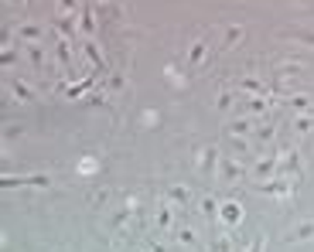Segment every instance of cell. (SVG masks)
I'll return each mask as SVG.
<instances>
[{
    "label": "cell",
    "instance_id": "6da1fadb",
    "mask_svg": "<svg viewBox=\"0 0 314 252\" xmlns=\"http://www.w3.org/2000/svg\"><path fill=\"white\" fill-rule=\"evenodd\" d=\"M222 222H226V225H229V229H232V225H239V222H242V208H239V205H236V201H226V205H222Z\"/></svg>",
    "mask_w": 314,
    "mask_h": 252
},
{
    "label": "cell",
    "instance_id": "7a4b0ae2",
    "mask_svg": "<svg viewBox=\"0 0 314 252\" xmlns=\"http://www.w3.org/2000/svg\"><path fill=\"white\" fill-rule=\"evenodd\" d=\"M222 177H226V181H242V177H246V167L226 157V160H222Z\"/></svg>",
    "mask_w": 314,
    "mask_h": 252
},
{
    "label": "cell",
    "instance_id": "3957f363",
    "mask_svg": "<svg viewBox=\"0 0 314 252\" xmlns=\"http://www.w3.org/2000/svg\"><path fill=\"white\" fill-rule=\"evenodd\" d=\"M290 239L294 242H304V239H314V222H300L294 232H290Z\"/></svg>",
    "mask_w": 314,
    "mask_h": 252
},
{
    "label": "cell",
    "instance_id": "277c9868",
    "mask_svg": "<svg viewBox=\"0 0 314 252\" xmlns=\"http://www.w3.org/2000/svg\"><path fill=\"white\" fill-rule=\"evenodd\" d=\"M229 130H232V136H246V133H253V123L250 119H236Z\"/></svg>",
    "mask_w": 314,
    "mask_h": 252
},
{
    "label": "cell",
    "instance_id": "5b68a950",
    "mask_svg": "<svg viewBox=\"0 0 314 252\" xmlns=\"http://www.w3.org/2000/svg\"><path fill=\"white\" fill-rule=\"evenodd\" d=\"M202 58H205V41H195V44H192V51H188V61H192V65H198Z\"/></svg>",
    "mask_w": 314,
    "mask_h": 252
},
{
    "label": "cell",
    "instance_id": "8992f818",
    "mask_svg": "<svg viewBox=\"0 0 314 252\" xmlns=\"http://www.w3.org/2000/svg\"><path fill=\"white\" fill-rule=\"evenodd\" d=\"M239 38H242V27H239V24H232V27L226 31V48H232V44H239Z\"/></svg>",
    "mask_w": 314,
    "mask_h": 252
},
{
    "label": "cell",
    "instance_id": "52a82bcc",
    "mask_svg": "<svg viewBox=\"0 0 314 252\" xmlns=\"http://www.w3.org/2000/svg\"><path fill=\"white\" fill-rule=\"evenodd\" d=\"M78 171H82V174H92V171H96V160H92V157H86V160L78 164Z\"/></svg>",
    "mask_w": 314,
    "mask_h": 252
},
{
    "label": "cell",
    "instance_id": "ba28073f",
    "mask_svg": "<svg viewBox=\"0 0 314 252\" xmlns=\"http://www.w3.org/2000/svg\"><path fill=\"white\" fill-rule=\"evenodd\" d=\"M171 198H174V201H188L192 194H188V188H171Z\"/></svg>",
    "mask_w": 314,
    "mask_h": 252
},
{
    "label": "cell",
    "instance_id": "9c48e42d",
    "mask_svg": "<svg viewBox=\"0 0 314 252\" xmlns=\"http://www.w3.org/2000/svg\"><path fill=\"white\" fill-rule=\"evenodd\" d=\"M157 222H160V229H168V225H171V212L160 208V212H157Z\"/></svg>",
    "mask_w": 314,
    "mask_h": 252
},
{
    "label": "cell",
    "instance_id": "30bf717a",
    "mask_svg": "<svg viewBox=\"0 0 314 252\" xmlns=\"http://www.w3.org/2000/svg\"><path fill=\"white\" fill-rule=\"evenodd\" d=\"M202 212H205V215H216V201H212V198H205V201H202Z\"/></svg>",
    "mask_w": 314,
    "mask_h": 252
},
{
    "label": "cell",
    "instance_id": "8fae6325",
    "mask_svg": "<svg viewBox=\"0 0 314 252\" xmlns=\"http://www.w3.org/2000/svg\"><path fill=\"white\" fill-rule=\"evenodd\" d=\"M242 89H250V92H260V82H256V78H242Z\"/></svg>",
    "mask_w": 314,
    "mask_h": 252
},
{
    "label": "cell",
    "instance_id": "7c38bea8",
    "mask_svg": "<svg viewBox=\"0 0 314 252\" xmlns=\"http://www.w3.org/2000/svg\"><path fill=\"white\" fill-rule=\"evenodd\" d=\"M229 249H232V242H229V239H218V242H216V252H229Z\"/></svg>",
    "mask_w": 314,
    "mask_h": 252
},
{
    "label": "cell",
    "instance_id": "4fadbf2b",
    "mask_svg": "<svg viewBox=\"0 0 314 252\" xmlns=\"http://www.w3.org/2000/svg\"><path fill=\"white\" fill-rule=\"evenodd\" d=\"M290 102H294V109H308V99L304 96H290Z\"/></svg>",
    "mask_w": 314,
    "mask_h": 252
},
{
    "label": "cell",
    "instance_id": "5bb4252c",
    "mask_svg": "<svg viewBox=\"0 0 314 252\" xmlns=\"http://www.w3.org/2000/svg\"><path fill=\"white\" fill-rule=\"evenodd\" d=\"M20 38H38V27H20Z\"/></svg>",
    "mask_w": 314,
    "mask_h": 252
},
{
    "label": "cell",
    "instance_id": "9a60e30c",
    "mask_svg": "<svg viewBox=\"0 0 314 252\" xmlns=\"http://www.w3.org/2000/svg\"><path fill=\"white\" fill-rule=\"evenodd\" d=\"M250 252H263V239H260V242H256V246H253Z\"/></svg>",
    "mask_w": 314,
    "mask_h": 252
}]
</instances>
